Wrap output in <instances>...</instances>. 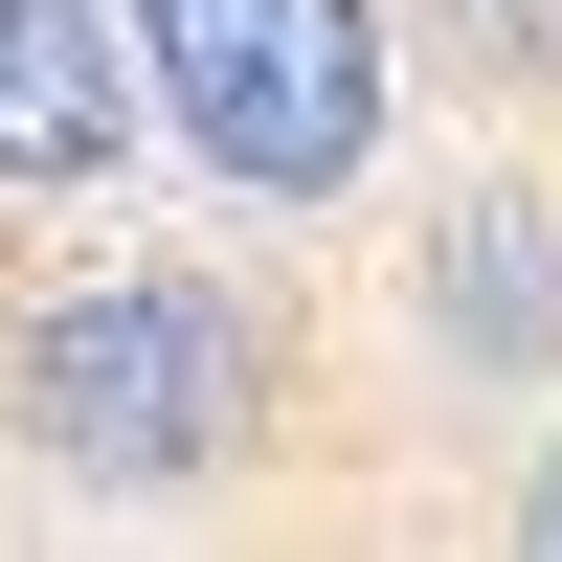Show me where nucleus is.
Here are the masks:
<instances>
[{
    "label": "nucleus",
    "mask_w": 562,
    "mask_h": 562,
    "mask_svg": "<svg viewBox=\"0 0 562 562\" xmlns=\"http://www.w3.org/2000/svg\"><path fill=\"white\" fill-rule=\"evenodd\" d=\"M113 135H135L113 0H0V180H90Z\"/></svg>",
    "instance_id": "nucleus-3"
},
{
    "label": "nucleus",
    "mask_w": 562,
    "mask_h": 562,
    "mask_svg": "<svg viewBox=\"0 0 562 562\" xmlns=\"http://www.w3.org/2000/svg\"><path fill=\"white\" fill-rule=\"evenodd\" d=\"M450 45H473V68H562V0H428Z\"/></svg>",
    "instance_id": "nucleus-5"
},
{
    "label": "nucleus",
    "mask_w": 562,
    "mask_h": 562,
    "mask_svg": "<svg viewBox=\"0 0 562 562\" xmlns=\"http://www.w3.org/2000/svg\"><path fill=\"white\" fill-rule=\"evenodd\" d=\"M0 405H23L45 473H90V495H180V473H225V450L270 428V338H248V293H203V270H90V293L23 315Z\"/></svg>",
    "instance_id": "nucleus-1"
},
{
    "label": "nucleus",
    "mask_w": 562,
    "mask_h": 562,
    "mask_svg": "<svg viewBox=\"0 0 562 562\" xmlns=\"http://www.w3.org/2000/svg\"><path fill=\"white\" fill-rule=\"evenodd\" d=\"M540 540H562V473H540Z\"/></svg>",
    "instance_id": "nucleus-6"
},
{
    "label": "nucleus",
    "mask_w": 562,
    "mask_h": 562,
    "mask_svg": "<svg viewBox=\"0 0 562 562\" xmlns=\"http://www.w3.org/2000/svg\"><path fill=\"white\" fill-rule=\"evenodd\" d=\"M135 68L248 203H338L383 158V23L360 0H135Z\"/></svg>",
    "instance_id": "nucleus-2"
},
{
    "label": "nucleus",
    "mask_w": 562,
    "mask_h": 562,
    "mask_svg": "<svg viewBox=\"0 0 562 562\" xmlns=\"http://www.w3.org/2000/svg\"><path fill=\"white\" fill-rule=\"evenodd\" d=\"M428 338L450 360H540L562 338V225L540 203H450L428 225Z\"/></svg>",
    "instance_id": "nucleus-4"
}]
</instances>
